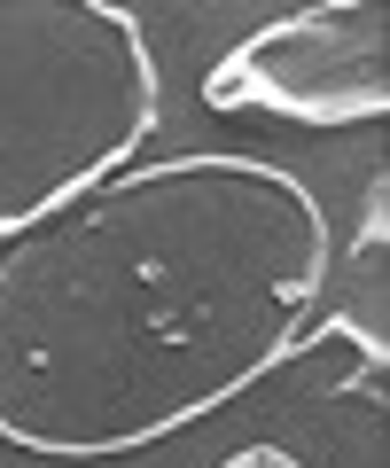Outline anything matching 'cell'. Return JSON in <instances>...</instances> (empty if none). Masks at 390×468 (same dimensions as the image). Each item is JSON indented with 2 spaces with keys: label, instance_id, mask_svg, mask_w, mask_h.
I'll return each instance as SVG.
<instances>
[{
  "label": "cell",
  "instance_id": "cell-4",
  "mask_svg": "<svg viewBox=\"0 0 390 468\" xmlns=\"http://www.w3.org/2000/svg\"><path fill=\"white\" fill-rule=\"evenodd\" d=\"M219 468H305V461H297L289 445H242V452H227Z\"/></svg>",
  "mask_w": 390,
  "mask_h": 468
},
{
  "label": "cell",
  "instance_id": "cell-1",
  "mask_svg": "<svg viewBox=\"0 0 390 468\" xmlns=\"http://www.w3.org/2000/svg\"><path fill=\"white\" fill-rule=\"evenodd\" d=\"M328 211L273 156L110 172L0 250V445L125 461L281 375L328 297Z\"/></svg>",
  "mask_w": 390,
  "mask_h": 468
},
{
  "label": "cell",
  "instance_id": "cell-2",
  "mask_svg": "<svg viewBox=\"0 0 390 468\" xmlns=\"http://www.w3.org/2000/svg\"><path fill=\"white\" fill-rule=\"evenodd\" d=\"M164 70L133 8L0 0V250L141 165Z\"/></svg>",
  "mask_w": 390,
  "mask_h": 468
},
{
  "label": "cell",
  "instance_id": "cell-3",
  "mask_svg": "<svg viewBox=\"0 0 390 468\" xmlns=\"http://www.w3.org/2000/svg\"><path fill=\"white\" fill-rule=\"evenodd\" d=\"M204 110L273 125H383L390 117V16L374 0H321L258 24L204 70Z\"/></svg>",
  "mask_w": 390,
  "mask_h": 468
}]
</instances>
